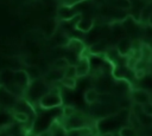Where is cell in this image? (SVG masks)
<instances>
[{"instance_id":"d4e9b609","label":"cell","mask_w":152,"mask_h":136,"mask_svg":"<svg viewBox=\"0 0 152 136\" xmlns=\"http://www.w3.org/2000/svg\"><path fill=\"white\" fill-rule=\"evenodd\" d=\"M81 1H84V0H78V2H81Z\"/></svg>"},{"instance_id":"52a82bcc","label":"cell","mask_w":152,"mask_h":136,"mask_svg":"<svg viewBox=\"0 0 152 136\" xmlns=\"http://www.w3.org/2000/svg\"><path fill=\"white\" fill-rule=\"evenodd\" d=\"M65 47L70 52H72V53L77 54L78 57H81V56H83L82 53H83V51L86 48V45H84V43L81 39H78V38H71V39H69V43H68V45Z\"/></svg>"},{"instance_id":"ac0fdd59","label":"cell","mask_w":152,"mask_h":136,"mask_svg":"<svg viewBox=\"0 0 152 136\" xmlns=\"http://www.w3.org/2000/svg\"><path fill=\"white\" fill-rule=\"evenodd\" d=\"M76 111H77V110H76L74 106H71V105H66V106H64V108H63V118H66V117L72 116Z\"/></svg>"},{"instance_id":"6da1fadb","label":"cell","mask_w":152,"mask_h":136,"mask_svg":"<svg viewBox=\"0 0 152 136\" xmlns=\"http://www.w3.org/2000/svg\"><path fill=\"white\" fill-rule=\"evenodd\" d=\"M49 91H50L49 84L44 79H33V80H31L28 88L26 89L24 97L30 104H33V103L39 104V101Z\"/></svg>"},{"instance_id":"7c38bea8","label":"cell","mask_w":152,"mask_h":136,"mask_svg":"<svg viewBox=\"0 0 152 136\" xmlns=\"http://www.w3.org/2000/svg\"><path fill=\"white\" fill-rule=\"evenodd\" d=\"M70 64H71V63H70L66 58H64V57H59V58H57V59L53 60V63L51 64V69L59 70V71H64Z\"/></svg>"},{"instance_id":"5bb4252c","label":"cell","mask_w":152,"mask_h":136,"mask_svg":"<svg viewBox=\"0 0 152 136\" xmlns=\"http://www.w3.org/2000/svg\"><path fill=\"white\" fill-rule=\"evenodd\" d=\"M119 136H138V132H137V130H135L133 127L126 125V127L120 128V130H119Z\"/></svg>"},{"instance_id":"d6986e66","label":"cell","mask_w":152,"mask_h":136,"mask_svg":"<svg viewBox=\"0 0 152 136\" xmlns=\"http://www.w3.org/2000/svg\"><path fill=\"white\" fill-rule=\"evenodd\" d=\"M141 110L145 115H147L148 117H152V102H148V103L141 105Z\"/></svg>"},{"instance_id":"ba28073f","label":"cell","mask_w":152,"mask_h":136,"mask_svg":"<svg viewBox=\"0 0 152 136\" xmlns=\"http://www.w3.org/2000/svg\"><path fill=\"white\" fill-rule=\"evenodd\" d=\"M116 50L119 51V53L124 57H128L132 52V39L128 37H124L121 39H119L118 44H116Z\"/></svg>"},{"instance_id":"8fae6325","label":"cell","mask_w":152,"mask_h":136,"mask_svg":"<svg viewBox=\"0 0 152 136\" xmlns=\"http://www.w3.org/2000/svg\"><path fill=\"white\" fill-rule=\"evenodd\" d=\"M100 98V93L96 89H88L86 92H84V101L88 103V104H95Z\"/></svg>"},{"instance_id":"ffe728a7","label":"cell","mask_w":152,"mask_h":136,"mask_svg":"<svg viewBox=\"0 0 152 136\" xmlns=\"http://www.w3.org/2000/svg\"><path fill=\"white\" fill-rule=\"evenodd\" d=\"M144 35L147 39V43L148 41H152V27L150 25H147V24H146V26L144 28Z\"/></svg>"},{"instance_id":"44dd1931","label":"cell","mask_w":152,"mask_h":136,"mask_svg":"<svg viewBox=\"0 0 152 136\" xmlns=\"http://www.w3.org/2000/svg\"><path fill=\"white\" fill-rule=\"evenodd\" d=\"M147 25H150V26L152 27V13L150 14V17H148V19H147Z\"/></svg>"},{"instance_id":"5b68a950","label":"cell","mask_w":152,"mask_h":136,"mask_svg":"<svg viewBox=\"0 0 152 136\" xmlns=\"http://www.w3.org/2000/svg\"><path fill=\"white\" fill-rule=\"evenodd\" d=\"M75 66H76L77 78H78V77H84V76H87V75L89 73V71H90V60H89L88 57L81 56V57H78V59H77V61H76V64H75Z\"/></svg>"},{"instance_id":"e0dca14e","label":"cell","mask_w":152,"mask_h":136,"mask_svg":"<svg viewBox=\"0 0 152 136\" xmlns=\"http://www.w3.org/2000/svg\"><path fill=\"white\" fill-rule=\"evenodd\" d=\"M64 77H71V78H77V73H76V66L74 64H70L64 71Z\"/></svg>"},{"instance_id":"4fadbf2b","label":"cell","mask_w":152,"mask_h":136,"mask_svg":"<svg viewBox=\"0 0 152 136\" xmlns=\"http://www.w3.org/2000/svg\"><path fill=\"white\" fill-rule=\"evenodd\" d=\"M13 118H14L15 122H19V123H23V124H25L30 119L28 114L27 112H23V111H14L13 112Z\"/></svg>"},{"instance_id":"9c48e42d","label":"cell","mask_w":152,"mask_h":136,"mask_svg":"<svg viewBox=\"0 0 152 136\" xmlns=\"http://www.w3.org/2000/svg\"><path fill=\"white\" fill-rule=\"evenodd\" d=\"M90 52L93 54H100V53H106L109 50V44L106 39H100L96 43H94L90 46Z\"/></svg>"},{"instance_id":"7402d4cb","label":"cell","mask_w":152,"mask_h":136,"mask_svg":"<svg viewBox=\"0 0 152 136\" xmlns=\"http://www.w3.org/2000/svg\"><path fill=\"white\" fill-rule=\"evenodd\" d=\"M97 136H113V134H112V132H101V134L97 135Z\"/></svg>"},{"instance_id":"3957f363","label":"cell","mask_w":152,"mask_h":136,"mask_svg":"<svg viewBox=\"0 0 152 136\" xmlns=\"http://www.w3.org/2000/svg\"><path fill=\"white\" fill-rule=\"evenodd\" d=\"M13 82L20 89L26 91V89L28 88V85L31 83V78H30L27 71H25V70H17V71H13Z\"/></svg>"},{"instance_id":"cb8c5ba5","label":"cell","mask_w":152,"mask_h":136,"mask_svg":"<svg viewBox=\"0 0 152 136\" xmlns=\"http://www.w3.org/2000/svg\"><path fill=\"white\" fill-rule=\"evenodd\" d=\"M1 86H2V84H1V80H0V89H1Z\"/></svg>"},{"instance_id":"30bf717a","label":"cell","mask_w":152,"mask_h":136,"mask_svg":"<svg viewBox=\"0 0 152 136\" xmlns=\"http://www.w3.org/2000/svg\"><path fill=\"white\" fill-rule=\"evenodd\" d=\"M94 24H95V21H94V19L93 18H84V17H82L81 19H80V21L77 22V26H76V28L78 30V31H81V32H89L93 27H94Z\"/></svg>"},{"instance_id":"2e32d148","label":"cell","mask_w":152,"mask_h":136,"mask_svg":"<svg viewBox=\"0 0 152 136\" xmlns=\"http://www.w3.org/2000/svg\"><path fill=\"white\" fill-rule=\"evenodd\" d=\"M63 86H65L66 89H74L76 86V78H71V77H63L59 82Z\"/></svg>"},{"instance_id":"7a4b0ae2","label":"cell","mask_w":152,"mask_h":136,"mask_svg":"<svg viewBox=\"0 0 152 136\" xmlns=\"http://www.w3.org/2000/svg\"><path fill=\"white\" fill-rule=\"evenodd\" d=\"M62 103H63V99H62V96L59 93V90L50 88V91L45 96H43V98L39 101V106L42 109L50 110V109L61 106Z\"/></svg>"},{"instance_id":"603a6c76","label":"cell","mask_w":152,"mask_h":136,"mask_svg":"<svg viewBox=\"0 0 152 136\" xmlns=\"http://www.w3.org/2000/svg\"><path fill=\"white\" fill-rule=\"evenodd\" d=\"M146 2L147 4H152V0H146Z\"/></svg>"},{"instance_id":"277c9868","label":"cell","mask_w":152,"mask_h":136,"mask_svg":"<svg viewBox=\"0 0 152 136\" xmlns=\"http://www.w3.org/2000/svg\"><path fill=\"white\" fill-rule=\"evenodd\" d=\"M77 14L80 13H76L74 6H68V5H61L57 7V18L61 20V21H64V20H70L72 18H75Z\"/></svg>"},{"instance_id":"8992f818","label":"cell","mask_w":152,"mask_h":136,"mask_svg":"<svg viewBox=\"0 0 152 136\" xmlns=\"http://www.w3.org/2000/svg\"><path fill=\"white\" fill-rule=\"evenodd\" d=\"M131 97H132L133 102L135 104L140 105V106L146 104V103H148V102H151L150 93L146 90H144V89H134L132 91V93H131Z\"/></svg>"},{"instance_id":"9a60e30c","label":"cell","mask_w":152,"mask_h":136,"mask_svg":"<svg viewBox=\"0 0 152 136\" xmlns=\"http://www.w3.org/2000/svg\"><path fill=\"white\" fill-rule=\"evenodd\" d=\"M114 4L119 9H122V11H128L132 8L131 0H114Z\"/></svg>"}]
</instances>
